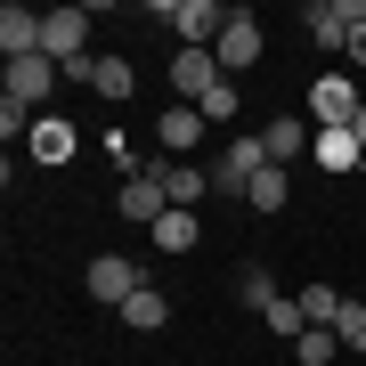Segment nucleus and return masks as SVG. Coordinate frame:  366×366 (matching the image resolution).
I'll return each mask as SVG.
<instances>
[{
  "label": "nucleus",
  "mask_w": 366,
  "mask_h": 366,
  "mask_svg": "<svg viewBox=\"0 0 366 366\" xmlns=\"http://www.w3.org/2000/svg\"><path fill=\"white\" fill-rule=\"evenodd\" d=\"M350 131H358V147H366V106H358V122H350Z\"/></svg>",
  "instance_id": "nucleus-27"
},
{
  "label": "nucleus",
  "mask_w": 366,
  "mask_h": 366,
  "mask_svg": "<svg viewBox=\"0 0 366 366\" xmlns=\"http://www.w3.org/2000/svg\"><path fill=\"white\" fill-rule=\"evenodd\" d=\"M358 106H366V81H358L350 66H334V74L310 81V122H317V131H350Z\"/></svg>",
  "instance_id": "nucleus-3"
},
{
  "label": "nucleus",
  "mask_w": 366,
  "mask_h": 366,
  "mask_svg": "<svg viewBox=\"0 0 366 366\" xmlns=\"http://www.w3.org/2000/svg\"><path fill=\"white\" fill-rule=\"evenodd\" d=\"M41 25H49V16L41 9H25V0H9V9H0V57H41Z\"/></svg>",
  "instance_id": "nucleus-8"
},
{
  "label": "nucleus",
  "mask_w": 366,
  "mask_h": 366,
  "mask_svg": "<svg viewBox=\"0 0 366 366\" xmlns=\"http://www.w3.org/2000/svg\"><path fill=\"white\" fill-rule=\"evenodd\" d=\"M293 301H301V317H310V326H334V317H342V293H334V285H301Z\"/></svg>",
  "instance_id": "nucleus-22"
},
{
  "label": "nucleus",
  "mask_w": 366,
  "mask_h": 366,
  "mask_svg": "<svg viewBox=\"0 0 366 366\" xmlns=\"http://www.w3.org/2000/svg\"><path fill=\"white\" fill-rule=\"evenodd\" d=\"M342 66H366V25L350 33V49H342Z\"/></svg>",
  "instance_id": "nucleus-26"
},
{
  "label": "nucleus",
  "mask_w": 366,
  "mask_h": 366,
  "mask_svg": "<svg viewBox=\"0 0 366 366\" xmlns=\"http://www.w3.org/2000/svg\"><path fill=\"white\" fill-rule=\"evenodd\" d=\"M155 147H163V155H196V147H204V114H196V106H163V114H155Z\"/></svg>",
  "instance_id": "nucleus-12"
},
{
  "label": "nucleus",
  "mask_w": 366,
  "mask_h": 366,
  "mask_svg": "<svg viewBox=\"0 0 366 366\" xmlns=\"http://www.w3.org/2000/svg\"><path fill=\"white\" fill-rule=\"evenodd\" d=\"M310 139H317V122H310V114H277L269 131H261V147H269V163H277V171H285L293 155H310Z\"/></svg>",
  "instance_id": "nucleus-14"
},
{
  "label": "nucleus",
  "mask_w": 366,
  "mask_h": 366,
  "mask_svg": "<svg viewBox=\"0 0 366 366\" xmlns=\"http://www.w3.org/2000/svg\"><path fill=\"white\" fill-rule=\"evenodd\" d=\"M90 90H98L106 106H122V98L139 90V74H131V57H98V66H90Z\"/></svg>",
  "instance_id": "nucleus-18"
},
{
  "label": "nucleus",
  "mask_w": 366,
  "mask_h": 366,
  "mask_svg": "<svg viewBox=\"0 0 366 366\" xmlns=\"http://www.w3.org/2000/svg\"><path fill=\"white\" fill-rule=\"evenodd\" d=\"M139 285H147V277H139V261H122V252H98V261L81 269V293H90V301H106V310H122Z\"/></svg>",
  "instance_id": "nucleus-7"
},
{
  "label": "nucleus",
  "mask_w": 366,
  "mask_h": 366,
  "mask_svg": "<svg viewBox=\"0 0 366 366\" xmlns=\"http://www.w3.org/2000/svg\"><path fill=\"white\" fill-rule=\"evenodd\" d=\"M147 16L179 33V49H220L228 33V9H212V0H147Z\"/></svg>",
  "instance_id": "nucleus-2"
},
{
  "label": "nucleus",
  "mask_w": 366,
  "mask_h": 366,
  "mask_svg": "<svg viewBox=\"0 0 366 366\" xmlns=\"http://www.w3.org/2000/svg\"><path fill=\"white\" fill-rule=\"evenodd\" d=\"M269 171V147H261V131L252 139H228L220 155H212V196H244L252 179Z\"/></svg>",
  "instance_id": "nucleus-5"
},
{
  "label": "nucleus",
  "mask_w": 366,
  "mask_h": 366,
  "mask_svg": "<svg viewBox=\"0 0 366 366\" xmlns=\"http://www.w3.org/2000/svg\"><path fill=\"white\" fill-rule=\"evenodd\" d=\"M196 236H204V228H196V212H179V204H171L163 220L147 228V244H155V252H196Z\"/></svg>",
  "instance_id": "nucleus-17"
},
{
  "label": "nucleus",
  "mask_w": 366,
  "mask_h": 366,
  "mask_svg": "<svg viewBox=\"0 0 366 366\" xmlns=\"http://www.w3.org/2000/svg\"><path fill=\"white\" fill-rule=\"evenodd\" d=\"M220 74H244V66H261V25H252V9H228V33H220Z\"/></svg>",
  "instance_id": "nucleus-9"
},
{
  "label": "nucleus",
  "mask_w": 366,
  "mask_h": 366,
  "mask_svg": "<svg viewBox=\"0 0 366 366\" xmlns=\"http://www.w3.org/2000/svg\"><path fill=\"white\" fill-rule=\"evenodd\" d=\"M293 358H301V366H334V358H342V334H334V326H310V334L293 342Z\"/></svg>",
  "instance_id": "nucleus-21"
},
{
  "label": "nucleus",
  "mask_w": 366,
  "mask_h": 366,
  "mask_svg": "<svg viewBox=\"0 0 366 366\" xmlns=\"http://www.w3.org/2000/svg\"><path fill=\"white\" fill-rule=\"evenodd\" d=\"M57 81H66V74H57L49 57H16V66H9V90H0V98H16V106H33V114H41V98H49Z\"/></svg>",
  "instance_id": "nucleus-10"
},
{
  "label": "nucleus",
  "mask_w": 366,
  "mask_h": 366,
  "mask_svg": "<svg viewBox=\"0 0 366 366\" xmlns=\"http://www.w3.org/2000/svg\"><path fill=\"white\" fill-rule=\"evenodd\" d=\"M33 122H41V114H33V106H16V98H0V131H9V139H16V131H25V139H33Z\"/></svg>",
  "instance_id": "nucleus-25"
},
{
  "label": "nucleus",
  "mask_w": 366,
  "mask_h": 366,
  "mask_svg": "<svg viewBox=\"0 0 366 366\" xmlns=\"http://www.w3.org/2000/svg\"><path fill=\"white\" fill-rule=\"evenodd\" d=\"M171 90H179V106H196L204 122H236V74H220L212 49H179L171 57Z\"/></svg>",
  "instance_id": "nucleus-1"
},
{
  "label": "nucleus",
  "mask_w": 366,
  "mask_h": 366,
  "mask_svg": "<svg viewBox=\"0 0 366 366\" xmlns=\"http://www.w3.org/2000/svg\"><path fill=\"white\" fill-rule=\"evenodd\" d=\"M114 317H122V326H131V334H163V326H171V301H163L155 285H139V293L122 301Z\"/></svg>",
  "instance_id": "nucleus-16"
},
{
  "label": "nucleus",
  "mask_w": 366,
  "mask_h": 366,
  "mask_svg": "<svg viewBox=\"0 0 366 366\" xmlns=\"http://www.w3.org/2000/svg\"><path fill=\"white\" fill-rule=\"evenodd\" d=\"M310 155H317V171H366L358 131H317V139H310Z\"/></svg>",
  "instance_id": "nucleus-15"
},
{
  "label": "nucleus",
  "mask_w": 366,
  "mask_h": 366,
  "mask_svg": "<svg viewBox=\"0 0 366 366\" xmlns=\"http://www.w3.org/2000/svg\"><path fill=\"white\" fill-rule=\"evenodd\" d=\"M236 301H244L252 317H269V310H277L285 293H277V277H269V269H244V277H236Z\"/></svg>",
  "instance_id": "nucleus-19"
},
{
  "label": "nucleus",
  "mask_w": 366,
  "mask_h": 366,
  "mask_svg": "<svg viewBox=\"0 0 366 366\" xmlns=\"http://www.w3.org/2000/svg\"><path fill=\"white\" fill-rule=\"evenodd\" d=\"M334 334H342V350H358V358H366V301H342Z\"/></svg>",
  "instance_id": "nucleus-24"
},
{
  "label": "nucleus",
  "mask_w": 366,
  "mask_h": 366,
  "mask_svg": "<svg viewBox=\"0 0 366 366\" xmlns=\"http://www.w3.org/2000/svg\"><path fill=\"white\" fill-rule=\"evenodd\" d=\"M285 196H293V179H285V171H277V163H269L261 179L244 187V204H252V212H285Z\"/></svg>",
  "instance_id": "nucleus-20"
},
{
  "label": "nucleus",
  "mask_w": 366,
  "mask_h": 366,
  "mask_svg": "<svg viewBox=\"0 0 366 366\" xmlns=\"http://www.w3.org/2000/svg\"><path fill=\"white\" fill-rule=\"evenodd\" d=\"M301 25H310V41H317L326 57H342V49H350V33L366 25V0H310Z\"/></svg>",
  "instance_id": "nucleus-6"
},
{
  "label": "nucleus",
  "mask_w": 366,
  "mask_h": 366,
  "mask_svg": "<svg viewBox=\"0 0 366 366\" xmlns=\"http://www.w3.org/2000/svg\"><path fill=\"white\" fill-rule=\"evenodd\" d=\"M122 220H139V228H155L163 220V212H171V196H163V179H155V171H139V179H122Z\"/></svg>",
  "instance_id": "nucleus-13"
},
{
  "label": "nucleus",
  "mask_w": 366,
  "mask_h": 366,
  "mask_svg": "<svg viewBox=\"0 0 366 366\" xmlns=\"http://www.w3.org/2000/svg\"><path fill=\"white\" fill-rule=\"evenodd\" d=\"M74 147H81V131H74V122L41 114V122H33V139H25V155H33L41 171H57V163H74Z\"/></svg>",
  "instance_id": "nucleus-11"
},
{
  "label": "nucleus",
  "mask_w": 366,
  "mask_h": 366,
  "mask_svg": "<svg viewBox=\"0 0 366 366\" xmlns=\"http://www.w3.org/2000/svg\"><path fill=\"white\" fill-rule=\"evenodd\" d=\"M41 57H49L57 74L98 66V57H90V9H49V25H41Z\"/></svg>",
  "instance_id": "nucleus-4"
},
{
  "label": "nucleus",
  "mask_w": 366,
  "mask_h": 366,
  "mask_svg": "<svg viewBox=\"0 0 366 366\" xmlns=\"http://www.w3.org/2000/svg\"><path fill=\"white\" fill-rule=\"evenodd\" d=\"M261 326H269V334H277V342H301V334H310V317H301V301H293V293H285V301H277V310H269V317H261Z\"/></svg>",
  "instance_id": "nucleus-23"
}]
</instances>
